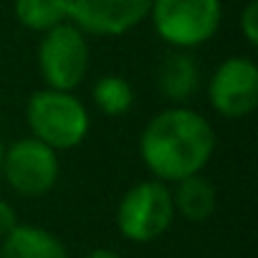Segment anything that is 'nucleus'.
I'll return each mask as SVG.
<instances>
[{
    "label": "nucleus",
    "mask_w": 258,
    "mask_h": 258,
    "mask_svg": "<svg viewBox=\"0 0 258 258\" xmlns=\"http://www.w3.org/2000/svg\"><path fill=\"white\" fill-rule=\"evenodd\" d=\"M218 147L215 126L187 104L157 111L140 135V160L152 180L175 185L208 167Z\"/></svg>",
    "instance_id": "f257e3e1"
},
{
    "label": "nucleus",
    "mask_w": 258,
    "mask_h": 258,
    "mask_svg": "<svg viewBox=\"0 0 258 258\" xmlns=\"http://www.w3.org/2000/svg\"><path fill=\"white\" fill-rule=\"evenodd\" d=\"M26 124L31 137L56 152H66L86 140L91 116L74 91L43 86L36 89L26 101Z\"/></svg>",
    "instance_id": "f03ea898"
},
{
    "label": "nucleus",
    "mask_w": 258,
    "mask_h": 258,
    "mask_svg": "<svg viewBox=\"0 0 258 258\" xmlns=\"http://www.w3.org/2000/svg\"><path fill=\"white\" fill-rule=\"evenodd\" d=\"M147 21L170 48L192 51L220 31L223 0H152Z\"/></svg>",
    "instance_id": "7ed1b4c3"
},
{
    "label": "nucleus",
    "mask_w": 258,
    "mask_h": 258,
    "mask_svg": "<svg viewBox=\"0 0 258 258\" xmlns=\"http://www.w3.org/2000/svg\"><path fill=\"white\" fill-rule=\"evenodd\" d=\"M114 218H116V230L129 243L145 245L162 238L177 218L170 185L152 177L135 182L121 195Z\"/></svg>",
    "instance_id": "20e7f679"
},
{
    "label": "nucleus",
    "mask_w": 258,
    "mask_h": 258,
    "mask_svg": "<svg viewBox=\"0 0 258 258\" xmlns=\"http://www.w3.org/2000/svg\"><path fill=\"white\" fill-rule=\"evenodd\" d=\"M61 177L58 152L36 137H21L13 145L3 147L0 157V180L21 198H43L48 195Z\"/></svg>",
    "instance_id": "39448f33"
},
{
    "label": "nucleus",
    "mask_w": 258,
    "mask_h": 258,
    "mask_svg": "<svg viewBox=\"0 0 258 258\" xmlns=\"http://www.w3.org/2000/svg\"><path fill=\"white\" fill-rule=\"evenodd\" d=\"M36 61L41 79L48 89L76 91L86 79L91 61L86 33L79 31L71 21L51 28L48 33L41 36Z\"/></svg>",
    "instance_id": "423d86ee"
},
{
    "label": "nucleus",
    "mask_w": 258,
    "mask_h": 258,
    "mask_svg": "<svg viewBox=\"0 0 258 258\" xmlns=\"http://www.w3.org/2000/svg\"><path fill=\"white\" fill-rule=\"evenodd\" d=\"M208 104L223 119H245L258 106V63L250 56H228L208 79Z\"/></svg>",
    "instance_id": "0eeeda50"
},
{
    "label": "nucleus",
    "mask_w": 258,
    "mask_h": 258,
    "mask_svg": "<svg viewBox=\"0 0 258 258\" xmlns=\"http://www.w3.org/2000/svg\"><path fill=\"white\" fill-rule=\"evenodd\" d=\"M69 21L96 38H116L142 26L152 0H66Z\"/></svg>",
    "instance_id": "6e6552de"
},
{
    "label": "nucleus",
    "mask_w": 258,
    "mask_h": 258,
    "mask_svg": "<svg viewBox=\"0 0 258 258\" xmlns=\"http://www.w3.org/2000/svg\"><path fill=\"white\" fill-rule=\"evenodd\" d=\"M200 66L190 51H170L162 63L157 66L155 84L165 101L170 104H187L200 89Z\"/></svg>",
    "instance_id": "1a4fd4ad"
},
{
    "label": "nucleus",
    "mask_w": 258,
    "mask_h": 258,
    "mask_svg": "<svg viewBox=\"0 0 258 258\" xmlns=\"http://www.w3.org/2000/svg\"><path fill=\"white\" fill-rule=\"evenodd\" d=\"M0 258H71L63 240L31 223H18L0 240Z\"/></svg>",
    "instance_id": "9d476101"
},
{
    "label": "nucleus",
    "mask_w": 258,
    "mask_h": 258,
    "mask_svg": "<svg viewBox=\"0 0 258 258\" xmlns=\"http://www.w3.org/2000/svg\"><path fill=\"white\" fill-rule=\"evenodd\" d=\"M170 190H172L175 213L187 223H205L218 210V190L203 172L170 185Z\"/></svg>",
    "instance_id": "9b49d317"
},
{
    "label": "nucleus",
    "mask_w": 258,
    "mask_h": 258,
    "mask_svg": "<svg viewBox=\"0 0 258 258\" xmlns=\"http://www.w3.org/2000/svg\"><path fill=\"white\" fill-rule=\"evenodd\" d=\"M16 21L33 33H48L51 28L69 23V3L66 0H13Z\"/></svg>",
    "instance_id": "f8f14e48"
},
{
    "label": "nucleus",
    "mask_w": 258,
    "mask_h": 258,
    "mask_svg": "<svg viewBox=\"0 0 258 258\" xmlns=\"http://www.w3.org/2000/svg\"><path fill=\"white\" fill-rule=\"evenodd\" d=\"M91 99L104 116H124L135 106V89L129 84V79L119 74H104L94 81Z\"/></svg>",
    "instance_id": "ddd939ff"
},
{
    "label": "nucleus",
    "mask_w": 258,
    "mask_h": 258,
    "mask_svg": "<svg viewBox=\"0 0 258 258\" xmlns=\"http://www.w3.org/2000/svg\"><path fill=\"white\" fill-rule=\"evenodd\" d=\"M238 26H240V36L245 38V43L255 48L258 46V0H245L243 3Z\"/></svg>",
    "instance_id": "4468645a"
},
{
    "label": "nucleus",
    "mask_w": 258,
    "mask_h": 258,
    "mask_svg": "<svg viewBox=\"0 0 258 258\" xmlns=\"http://www.w3.org/2000/svg\"><path fill=\"white\" fill-rule=\"evenodd\" d=\"M18 223H21V220H18V210L13 208V203H8V200L0 198V240H3Z\"/></svg>",
    "instance_id": "2eb2a0df"
},
{
    "label": "nucleus",
    "mask_w": 258,
    "mask_h": 258,
    "mask_svg": "<svg viewBox=\"0 0 258 258\" xmlns=\"http://www.w3.org/2000/svg\"><path fill=\"white\" fill-rule=\"evenodd\" d=\"M81 258H121L114 248H94V250H89L86 255H81Z\"/></svg>",
    "instance_id": "dca6fc26"
},
{
    "label": "nucleus",
    "mask_w": 258,
    "mask_h": 258,
    "mask_svg": "<svg viewBox=\"0 0 258 258\" xmlns=\"http://www.w3.org/2000/svg\"><path fill=\"white\" fill-rule=\"evenodd\" d=\"M3 147H6V145H3V142H0V157H3Z\"/></svg>",
    "instance_id": "f3484780"
},
{
    "label": "nucleus",
    "mask_w": 258,
    "mask_h": 258,
    "mask_svg": "<svg viewBox=\"0 0 258 258\" xmlns=\"http://www.w3.org/2000/svg\"><path fill=\"white\" fill-rule=\"evenodd\" d=\"M243 3H245V0H243Z\"/></svg>",
    "instance_id": "a211bd4d"
}]
</instances>
